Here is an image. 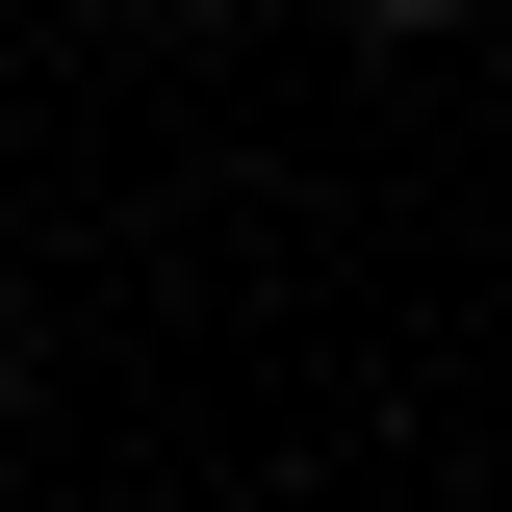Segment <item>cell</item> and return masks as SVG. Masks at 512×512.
I'll use <instances>...</instances> for the list:
<instances>
[{"instance_id":"6da1fadb","label":"cell","mask_w":512,"mask_h":512,"mask_svg":"<svg viewBox=\"0 0 512 512\" xmlns=\"http://www.w3.org/2000/svg\"><path fill=\"white\" fill-rule=\"evenodd\" d=\"M359 26H384V52H461V0H359Z\"/></svg>"},{"instance_id":"3957f363","label":"cell","mask_w":512,"mask_h":512,"mask_svg":"<svg viewBox=\"0 0 512 512\" xmlns=\"http://www.w3.org/2000/svg\"><path fill=\"white\" fill-rule=\"evenodd\" d=\"M128 26H231V0H128Z\"/></svg>"},{"instance_id":"7a4b0ae2","label":"cell","mask_w":512,"mask_h":512,"mask_svg":"<svg viewBox=\"0 0 512 512\" xmlns=\"http://www.w3.org/2000/svg\"><path fill=\"white\" fill-rule=\"evenodd\" d=\"M0 436H26V308H0Z\"/></svg>"}]
</instances>
